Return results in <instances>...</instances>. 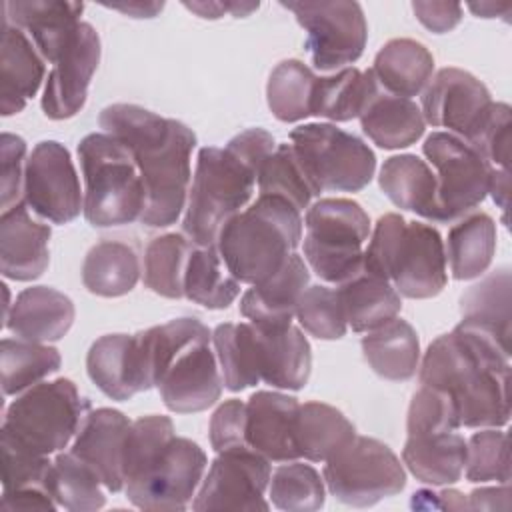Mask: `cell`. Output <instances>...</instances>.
Masks as SVG:
<instances>
[{
  "mask_svg": "<svg viewBox=\"0 0 512 512\" xmlns=\"http://www.w3.org/2000/svg\"><path fill=\"white\" fill-rule=\"evenodd\" d=\"M188 10L196 12L200 18H222L226 12L230 16H248L254 10H258V2H182Z\"/></svg>",
  "mask_w": 512,
  "mask_h": 512,
  "instance_id": "obj_57",
  "label": "cell"
},
{
  "mask_svg": "<svg viewBox=\"0 0 512 512\" xmlns=\"http://www.w3.org/2000/svg\"><path fill=\"white\" fill-rule=\"evenodd\" d=\"M4 510H48L54 512L58 504L44 490H24V492H2Z\"/></svg>",
  "mask_w": 512,
  "mask_h": 512,
  "instance_id": "obj_56",
  "label": "cell"
},
{
  "mask_svg": "<svg viewBox=\"0 0 512 512\" xmlns=\"http://www.w3.org/2000/svg\"><path fill=\"white\" fill-rule=\"evenodd\" d=\"M130 420L114 408L90 410L70 452L84 460L112 494L124 490V448Z\"/></svg>",
  "mask_w": 512,
  "mask_h": 512,
  "instance_id": "obj_19",
  "label": "cell"
},
{
  "mask_svg": "<svg viewBox=\"0 0 512 512\" xmlns=\"http://www.w3.org/2000/svg\"><path fill=\"white\" fill-rule=\"evenodd\" d=\"M446 266L456 280L482 276L496 252V222L486 212H472L458 218L444 242Z\"/></svg>",
  "mask_w": 512,
  "mask_h": 512,
  "instance_id": "obj_34",
  "label": "cell"
},
{
  "mask_svg": "<svg viewBox=\"0 0 512 512\" xmlns=\"http://www.w3.org/2000/svg\"><path fill=\"white\" fill-rule=\"evenodd\" d=\"M196 244L184 234H162L152 238L144 252V284L154 294L178 300L184 296V274Z\"/></svg>",
  "mask_w": 512,
  "mask_h": 512,
  "instance_id": "obj_41",
  "label": "cell"
},
{
  "mask_svg": "<svg viewBox=\"0 0 512 512\" xmlns=\"http://www.w3.org/2000/svg\"><path fill=\"white\" fill-rule=\"evenodd\" d=\"M258 192L280 196L294 208L308 210L314 196L320 194L308 172L304 170L292 144H276L274 152L262 162L258 170Z\"/></svg>",
  "mask_w": 512,
  "mask_h": 512,
  "instance_id": "obj_42",
  "label": "cell"
},
{
  "mask_svg": "<svg viewBox=\"0 0 512 512\" xmlns=\"http://www.w3.org/2000/svg\"><path fill=\"white\" fill-rule=\"evenodd\" d=\"M300 402L282 392L260 390L246 402V446L268 462L298 460L294 424Z\"/></svg>",
  "mask_w": 512,
  "mask_h": 512,
  "instance_id": "obj_21",
  "label": "cell"
},
{
  "mask_svg": "<svg viewBox=\"0 0 512 512\" xmlns=\"http://www.w3.org/2000/svg\"><path fill=\"white\" fill-rule=\"evenodd\" d=\"M238 294L240 282L224 264L218 248L194 246L184 274V296L208 310H224Z\"/></svg>",
  "mask_w": 512,
  "mask_h": 512,
  "instance_id": "obj_38",
  "label": "cell"
},
{
  "mask_svg": "<svg viewBox=\"0 0 512 512\" xmlns=\"http://www.w3.org/2000/svg\"><path fill=\"white\" fill-rule=\"evenodd\" d=\"M46 60L32 40L8 20L2 18V54H0V112L12 116L24 110L44 82Z\"/></svg>",
  "mask_w": 512,
  "mask_h": 512,
  "instance_id": "obj_26",
  "label": "cell"
},
{
  "mask_svg": "<svg viewBox=\"0 0 512 512\" xmlns=\"http://www.w3.org/2000/svg\"><path fill=\"white\" fill-rule=\"evenodd\" d=\"M106 8L118 10L122 14H128L132 18H154L162 8L164 2H128V4H106Z\"/></svg>",
  "mask_w": 512,
  "mask_h": 512,
  "instance_id": "obj_60",
  "label": "cell"
},
{
  "mask_svg": "<svg viewBox=\"0 0 512 512\" xmlns=\"http://www.w3.org/2000/svg\"><path fill=\"white\" fill-rule=\"evenodd\" d=\"M468 8L482 18H494V16H506L512 6L510 4H494V2H480V4H468Z\"/></svg>",
  "mask_w": 512,
  "mask_h": 512,
  "instance_id": "obj_62",
  "label": "cell"
},
{
  "mask_svg": "<svg viewBox=\"0 0 512 512\" xmlns=\"http://www.w3.org/2000/svg\"><path fill=\"white\" fill-rule=\"evenodd\" d=\"M100 36L88 22H80L58 60L52 64L44 94L42 110L52 120L76 116L88 96L90 80L100 62Z\"/></svg>",
  "mask_w": 512,
  "mask_h": 512,
  "instance_id": "obj_16",
  "label": "cell"
},
{
  "mask_svg": "<svg viewBox=\"0 0 512 512\" xmlns=\"http://www.w3.org/2000/svg\"><path fill=\"white\" fill-rule=\"evenodd\" d=\"M362 132L384 150H400L422 138L426 122L420 106L402 96L378 90L368 98L360 112Z\"/></svg>",
  "mask_w": 512,
  "mask_h": 512,
  "instance_id": "obj_28",
  "label": "cell"
},
{
  "mask_svg": "<svg viewBox=\"0 0 512 512\" xmlns=\"http://www.w3.org/2000/svg\"><path fill=\"white\" fill-rule=\"evenodd\" d=\"M212 344L224 388L230 392H240L260 382V374L254 364L250 322L218 324L212 332Z\"/></svg>",
  "mask_w": 512,
  "mask_h": 512,
  "instance_id": "obj_44",
  "label": "cell"
},
{
  "mask_svg": "<svg viewBox=\"0 0 512 512\" xmlns=\"http://www.w3.org/2000/svg\"><path fill=\"white\" fill-rule=\"evenodd\" d=\"M510 106L492 102L468 142L492 170H510Z\"/></svg>",
  "mask_w": 512,
  "mask_h": 512,
  "instance_id": "obj_52",
  "label": "cell"
},
{
  "mask_svg": "<svg viewBox=\"0 0 512 512\" xmlns=\"http://www.w3.org/2000/svg\"><path fill=\"white\" fill-rule=\"evenodd\" d=\"M468 482H510V448L506 432L498 428H482L466 442Z\"/></svg>",
  "mask_w": 512,
  "mask_h": 512,
  "instance_id": "obj_47",
  "label": "cell"
},
{
  "mask_svg": "<svg viewBox=\"0 0 512 512\" xmlns=\"http://www.w3.org/2000/svg\"><path fill=\"white\" fill-rule=\"evenodd\" d=\"M142 274L136 250L118 240L94 244L82 262V284L90 294L118 298L134 290Z\"/></svg>",
  "mask_w": 512,
  "mask_h": 512,
  "instance_id": "obj_36",
  "label": "cell"
},
{
  "mask_svg": "<svg viewBox=\"0 0 512 512\" xmlns=\"http://www.w3.org/2000/svg\"><path fill=\"white\" fill-rule=\"evenodd\" d=\"M362 354L380 378L406 382L418 372L420 340L412 324L396 316L366 332L362 338Z\"/></svg>",
  "mask_w": 512,
  "mask_h": 512,
  "instance_id": "obj_30",
  "label": "cell"
},
{
  "mask_svg": "<svg viewBox=\"0 0 512 512\" xmlns=\"http://www.w3.org/2000/svg\"><path fill=\"white\" fill-rule=\"evenodd\" d=\"M86 372L96 388L112 400L124 402L138 394L132 336L106 334L92 342L86 354Z\"/></svg>",
  "mask_w": 512,
  "mask_h": 512,
  "instance_id": "obj_35",
  "label": "cell"
},
{
  "mask_svg": "<svg viewBox=\"0 0 512 512\" xmlns=\"http://www.w3.org/2000/svg\"><path fill=\"white\" fill-rule=\"evenodd\" d=\"M306 32V50L312 66L332 74L356 62L368 40V24L358 2H280Z\"/></svg>",
  "mask_w": 512,
  "mask_h": 512,
  "instance_id": "obj_11",
  "label": "cell"
},
{
  "mask_svg": "<svg viewBox=\"0 0 512 512\" xmlns=\"http://www.w3.org/2000/svg\"><path fill=\"white\" fill-rule=\"evenodd\" d=\"M418 378L454 398L460 426L500 428L510 418V338L492 326L462 318L428 344Z\"/></svg>",
  "mask_w": 512,
  "mask_h": 512,
  "instance_id": "obj_1",
  "label": "cell"
},
{
  "mask_svg": "<svg viewBox=\"0 0 512 512\" xmlns=\"http://www.w3.org/2000/svg\"><path fill=\"white\" fill-rule=\"evenodd\" d=\"M316 74L300 60H282L266 84L268 108L280 122H298L310 116Z\"/></svg>",
  "mask_w": 512,
  "mask_h": 512,
  "instance_id": "obj_43",
  "label": "cell"
},
{
  "mask_svg": "<svg viewBox=\"0 0 512 512\" xmlns=\"http://www.w3.org/2000/svg\"><path fill=\"white\" fill-rule=\"evenodd\" d=\"M322 478L328 492L352 508L374 506L406 486V470L390 446L358 434L324 462Z\"/></svg>",
  "mask_w": 512,
  "mask_h": 512,
  "instance_id": "obj_10",
  "label": "cell"
},
{
  "mask_svg": "<svg viewBox=\"0 0 512 512\" xmlns=\"http://www.w3.org/2000/svg\"><path fill=\"white\" fill-rule=\"evenodd\" d=\"M388 94L410 98L424 92L434 72V56L412 38L388 40L376 54L370 68Z\"/></svg>",
  "mask_w": 512,
  "mask_h": 512,
  "instance_id": "obj_29",
  "label": "cell"
},
{
  "mask_svg": "<svg viewBox=\"0 0 512 512\" xmlns=\"http://www.w3.org/2000/svg\"><path fill=\"white\" fill-rule=\"evenodd\" d=\"M458 428V410L448 392L430 386H420V390L414 392L406 416L408 436L444 434Z\"/></svg>",
  "mask_w": 512,
  "mask_h": 512,
  "instance_id": "obj_50",
  "label": "cell"
},
{
  "mask_svg": "<svg viewBox=\"0 0 512 512\" xmlns=\"http://www.w3.org/2000/svg\"><path fill=\"white\" fill-rule=\"evenodd\" d=\"M24 204L52 224H68L84 212V192L64 144L42 140L32 148L26 164Z\"/></svg>",
  "mask_w": 512,
  "mask_h": 512,
  "instance_id": "obj_14",
  "label": "cell"
},
{
  "mask_svg": "<svg viewBox=\"0 0 512 512\" xmlns=\"http://www.w3.org/2000/svg\"><path fill=\"white\" fill-rule=\"evenodd\" d=\"M436 500L440 502L442 508H448V510H462V508H470L468 500L464 498L462 492L458 490H442L436 494Z\"/></svg>",
  "mask_w": 512,
  "mask_h": 512,
  "instance_id": "obj_61",
  "label": "cell"
},
{
  "mask_svg": "<svg viewBox=\"0 0 512 512\" xmlns=\"http://www.w3.org/2000/svg\"><path fill=\"white\" fill-rule=\"evenodd\" d=\"M492 104L490 90L462 68L438 70L422 92L424 122L468 140Z\"/></svg>",
  "mask_w": 512,
  "mask_h": 512,
  "instance_id": "obj_17",
  "label": "cell"
},
{
  "mask_svg": "<svg viewBox=\"0 0 512 512\" xmlns=\"http://www.w3.org/2000/svg\"><path fill=\"white\" fill-rule=\"evenodd\" d=\"M98 122L104 132L130 148L140 168L146 186L140 222L152 228L174 224L188 200L196 134L184 122L138 104H110L100 112Z\"/></svg>",
  "mask_w": 512,
  "mask_h": 512,
  "instance_id": "obj_2",
  "label": "cell"
},
{
  "mask_svg": "<svg viewBox=\"0 0 512 512\" xmlns=\"http://www.w3.org/2000/svg\"><path fill=\"white\" fill-rule=\"evenodd\" d=\"M354 438V424L338 408L324 402H304L298 406L294 444L300 458L326 462Z\"/></svg>",
  "mask_w": 512,
  "mask_h": 512,
  "instance_id": "obj_33",
  "label": "cell"
},
{
  "mask_svg": "<svg viewBox=\"0 0 512 512\" xmlns=\"http://www.w3.org/2000/svg\"><path fill=\"white\" fill-rule=\"evenodd\" d=\"M290 144L320 192H360L374 176L372 148L336 124H300L290 132Z\"/></svg>",
  "mask_w": 512,
  "mask_h": 512,
  "instance_id": "obj_9",
  "label": "cell"
},
{
  "mask_svg": "<svg viewBox=\"0 0 512 512\" xmlns=\"http://www.w3.org/2000/svg\"><path fill=\"white\" fill-rule=\"evenodd\" d=\"M402 462L416 480L430 486H448L462 478L466 466V440L454 432L408 436Z\"/></svg>",
  "mask_w": 512,
  "mask_h": 512,
  "instance_id": "obj_31",
  "label": "cell"
},
{
  "mask_svg": "<svg viewBox=\"0 0 512 512\" xmlns=\"http://www.w3.org/2000/svg\"><path fill=\"white\" fill-rule=\"evenodd\" d=\"M378 86L380 84L372 70L360 72L354 66L316 76L310 116L328 118L332 122H348L358 118L364 104L378 90Z\"/></svg>",
  "mask_w": 512,
  "mask_h": 512,
  "instance_id": "obj_37",
  "label": "cell"
},
{
  "mask_svg": "<svg viewBox=\"0 0 512 512\" xmlns=\"http://www.w3.org/2000/svg\"><path fill=\"white\" fill-rule=\"evenodd\" d=\"M510 270L500 268L470 286L460 298L462 318L492 326L510 338Z\"/></svg>",
  "mask_w": 512,
  "mask_h": 512,
  "instance_id": "obj_46",
  "label": "cell"
},
{
  "mask_svg": "<svg viewBox=\"0 0 512 512\" xmlns=\"http://www.w3.org/2000/svg\"><path fill=\"white\" fill-rule=\"evenodd\" d=\"M84 12L82 2L68 0H12L2 2V18L20 28L42 54L54 64L70 42Z\"/></svg>",
  "mask_w": 512,
  "mask_h": 512,
  "instance_id": "obj_22",
  "label": "cell"
},
{
  "mask_svg": "<svg viewBox=\"0 0 512 512\" xmlns=\"http://www.w3.org/2000/svg\"><path fill=\"white\" fill-rule=\"evenodd\" d=\"M208 436H210V446L216 452L244 448L246 446V402L236 398L222 402L210 418Z\"/></svg>",
  "mask_w": 512,
  "mask_h": 512,
  "instance_id": "obj_54",
  "label": "cell"
},
{
  "mask_svg": "<svg viewBox=\"0 0 512 512\" xmlns=\"http://www.w3.org/2000/svg\"><path fill=\"white\" fill-rule=\"evenodd\" d=\"M488 194L496 202V206L506 212L508 208V196H510V170H492L490 172V184Z\"/></svg>",
  "mask_w": 512,
  "mask_h": 512,
  "instance_id": "obj_59",
  "label": "cell"
},
{
  "mask_svg": "<svg viewBox=\"0 0 512 512\" xmlns=\"http://www.w3.org/2000/svg\"><path fill=\"white\" fill-rule=\"evenodd\" d=\"M28 148L24 138L4 132L0 138V164H2V212L24 202V182Z\"/></svg>",
  "mask_w": 512,
  "mask_h": 512,
  "instance_id": "obj_53",
  "label": "cell"
},
{
  "mask_svg": "<svg viewBox=\"0 0 512 512\" xmlns=\"http://www.w3.org/2000/svg\"><path fill=\"white\" fill-rule=\"evenodd\" d=\"M104 484L98 474L76 454L58 452L48 476L54 502L70 512H94L106 504Z\"/></svg>",
  "mask_w": 512,
  "mask_h": 512,
  "instance_id": "obj_40",
  "label": "cell"
},
{
  "mask_svg": "<svg viewBox=\"0 0 512 512\" xmlns=\"http://www.w3.org/2000/svg\"><path fill=\"white\" fill-rule=\"evenodd\" d=\"M418 22L434 34L454 30L462 20V4L458 2H412Z\"/></svg>",
  "mask_w": 512,
  "mask_h": 512,
  "instance_id": "obj_55",
  "label": "cell"
},
{
  "mask_svg": "<svg viewBox=\"0 0 512 512\" xmlns=\"http://www.w3.org/2000/svg\"><path fill=\"white\" fill-rule=\"evenodd\" d=\"M508 496H510L508 484H502L500 488H480L468 496V504H470V510L472 508L494 510V508H504L502 504H498V498H508Z\"/></svg>",
  "mask_w": 512,
  "mask_h": 512,
  "instance_id": "obj_58",
  "label": "cell"
},
{
  "mask_svg": "<svg viewBox=\"0 0 512 512\" xmlns=\"http://www.w3.org/2000/svg\"><path fill=\"white\" fill-rule=\"evenodd\" d=\"M206 452L190 438L174 436L150 464L124 486L126 498L140 510L176 512L192 504L204 478Z\"/></svg>",
  "mask_w": 512,
  "mask_h": 512,
  "instance_id": "obj_12",
  "label": "cell"
},
{
  "mask_svg": "<svg viewBox=\"0 0 512 512\" xmlns=\"http://www.w3.org/2000/svg\"><path fill=\"white\" fill-rule=\"evenodd\" d=\"M378 184L394 206L440 222L438 182L426 160L416 154L390 156L380 168Z\"/></svg>",
  "mask_w": 512,
  "mask_h": 512,
  "instance_id": "obj_27",
  "label": "cell"
},
{
  "mask_svg": "<svg viewBox=\"0 0 512 512\" xmlns=\"http://www.w3.org/2000/svg\"><path fill=\"white\" fill-rule=\"evenodd\" d=\"M62 358L54 346L4 338L0 346V370L4 396L26 392L46 376L60 370Z\"/></svg>",
  "mask_w": 512,
  "mask_h": 512,
  "instance_id": "obj_39",
  "label": "cell"
},
{
  "mask_svg": "<svg viewBox=\"0 0 512 512\" xmlns=\"http://www.w3.org/2000/svg\"><path fill=\"white\" fill-rule=\"evenodd\" d=\"M310 284V270L296 252L270 278L242 294L240 314L262 328H286L296 316L300 296Z\"/></svg>",
  "mask_w": 512,
  "mask_h": 512,
  "instance_id": "obj_24",
  "label": "cell"
},
{
  "mask_svg": "<svg viewBox=\"0 0 512 512\" xmlns=\"http://www.w3.org/2000/svg\"><path fill=\"white\" fill-rule=\"evenodd\" d=\"M304 226V258L320 280L338 286L362 270L370 218L358 202L320 198L308 206Z\"/></svg>",
  "mask_w": 512,
  "mask_h": 512,
  "instance_id": "obj_8",
  "label": "cell"
},
{
  "mask_svg": "<svg viewBox=\"0 0 512 512\" xmlns=\"http://www.w3.org/2000/svg\"><path fill=\"white\" fill-rule=\"evenodd\" d=\"M422 152L436 170L440 222L466 216L488 196L492 168L468 142L438 130L424 140Z\"/></svg>",
  "mask_w": 512,
  "mask_h": 512,
  "instance_id": "obj_13",
  "label": "cell"
},
{
  "mask_svg": "<svg viewBox=\"0 0 512 512\" xmlns=\"http://www.w3.org/2000/svg\"><path fill=\"white\" fill-rule=\"evenodd\" d=\"M296 318L308 334L320 340H338L348 330L338 290L322 284L304 290L296 306Z\"/></svg>",
  "mask_w": 512,
  "mask_h": 512,
  "instance_id": "obj_49",
  "label": "cell"
},
{
  "mask_svg": "<svg viewBox=\"0 0 512 512\" xmlns=\"http://www.w3.org/2000/svg\"><path fill=\"white\" fill-rule=\"evenodd\" d=\"M254 364L260 380L280 390H302L312 370L308 338L296 326L262 328L250 322Z\"/></svg>",
  "mask_w": 512,
  "mask_h": 512,
  "instance_id": "obj_20",
  "label": "cell"
},
{
  "mask_svg": "<svg viewBox=\"0 0 512 512\" xmlns=\"http://www.w3.org/2000/svg\"><path fill=\"white\" fill-rule=\"evenodd\" d=\"M270 502L286 512H314L324 506L326 486L320 472L304 462L292 460L278 466L268 484Z\"/></svg>",
  "mask_w": 512,
  "mask_h": 512,
  "instance_id": "obj_45",
  "label": "cell"
},
{
  "mask_svg": "<svg viewBox=\"0 0 512 512\" xmlns=\"http://www.w3.org/2000/svg\"><path fill=\"white\" fill-rule=\"evenodd\" d=\"M90 410V402L80 396L72 380L56 378L22 392L6 408L2 432L22 446L50 456L74 440Z\"/></svg>",
  "mask_w": 512,
  "mask_h": 512,
  "instance_id": "obj_7",
  "label": "cell"
},
{
  "mask_svg": "<svg viewBox=\"0 0 512 512\" xmlns=\"http://www.w3.org/2000/svg\"><path fill=\"white\" fill-rule=\"evenodd\" d=\"M222 374L210 342H196L172 358L156 388L164 406L176 414L202 412L222 394Z\"/></svg>",
  "mask_w": 512,
  "mask_h": 512,
  "instance_id": "obj_18",
  "label": "cell"
},
{
  "mask_svg": "<svg viewBox=\"0 0 512 512\" xmlns=\"http://www.w3.org/2000/svg\"><path fill=\"white\" fill-rule=\"evenodd\" d=\"M22 202L0 218V270L4 278L30 282L44 274L50 262L48 242L52 230L34 220Z\"/></svg>",
  "mask_w": 512,
  "mask_h": 512,
  "instance_id": "obj_23",
  "label": "cell"
},
{
  "mask_svg": "<svg viewBox=\"0 0 512 512\" xmlns=\"http://www.w3.org/2000/svg\"><path fill=\"white\" fill-rule=\"evenodd\" d=\"M258 168L230 146L198 150L182 218L184 236L196 246H216L224 224L252 200Z\"/></svg>",
  "mask_w": 512,
  "mask_h": 512,
  "instance_id": "obj_6",
  "label": "cell"
},
{
  "mask_svg": "<svg viewBox=\"0 0 512 512\" xmlns=\"http://www.w3.org/2000/svg\"><path fill=\"white\" fill-rule=\"evenodd\" d=\"M74 316V302L64 292L48 286H30L16 296L4 326L20 340L48 344L68 334Z\"/></svg>",
  "mask_w": 512,
  "mask_h": 512,
  "instance_id": "obj_25",
  "label": "cell"
},
{
  "mask_svg": "<svg viewBox=\"0 0 512 512\" xmlns=\"http://www.w3.org/2000/svg\"><path fill=\"white\" fill-rule=\"evenodd\" d=\"M346 324L354 332H370L396 318L402 300L396 288L368 270H360L350 280L336 286Z\"/></svg>",
  "mask_w": 512,
  "mask_h": 512,
  "instance_id": "obj_32",
  "label": "cell"
},
{
  "mask_svg": "<svg viewBox=\"0 0 512 512\" xmlns=\"http://www.w3.org/2000/svg\"><path fill=\"white\" fill-rule=\"evenodd\" d=\"M84 176V218L94 228L132 224L146 208V186L130 148L108 132H92L78 144Z\"/></svg>",
  "mask_w": 512,
  "mask_h": 512,
  "instance_id": "obj_5",
  "label": "cell"
},
{
  "mask_svg": "<svg viewBox=\"0 0 512 512\" xmlns=\"http://www.w3.org/2000/svg\"><path fill=\"white\" fill-rule=\"evenodd\" d=\"M368 240L362 268L386 278L400 296L426 300L446 288L444 240L434 226L388 212L378 218Z\"/></svg>",
  "mask_w": 512,
  "mask_h": 512,
  "instance_id": "obj_4",
  "label": "cell"
},
{
  "mask_svg": "<svg viewBox=\"0 0 512 512\" xmlns=\"http://www.w3.org/2000/svg\"><path fill=\"white\" fill-rule=\"evenodd\" d=\"M174 424L168 416H142L130 424L124 448V486L174 438Z\"/></svg>",
  "mask_w": 512,
  "mask_h": 512,
  "instance_id": "obj_51",
  "label": "cell"
},
{
  "mask_svg": "<svg viewBox=\"0 0 512 512\" xmlns=\"http://www.w3.org/2000/svg\"><path fill=\"white\" fill-rule=\"evenodd\" d=\"M302 212L288 200L258 194L218 234L216 248L240 284H258L278 272L302 240Z\"/></svg>",
  "mask_w": 512,
  "mask_h": 512,
  "instance_id": "obj_3",
  "label": "cell"
},
{
  "mask_svg": "<svg viewBox=\"0 0 512 512\" xmlns=\"http://www.w3.org/2000/svg\"><path fill=\"white\" fill-rule=\"evenodd\" d=\"M270 476V462L248 446L218 452L200 482L192 510H268L264 492Z\"/></svg>",
  "mask_w": 512,
  "mask_h": 512,
  "instance_id": "obj_15",
  "label": "cell"
},
{
  "mask_svg": "<svg viewBox=\"0 0 512 512\" xmlns=\"http://www.w3.org/2000/svg\"><path fill=\"white\" fill-rule=\"evenodd\" d=\"M0 448H2V492H24V490L48 492V476L52 468V460L48 456L22 446L6 432H2Z\"/></svg>",
  "mask_w": 512,
  "mask_h": 512,
  "instance_id": "obj_48",
  "label": "cell"
}]
</instances>
